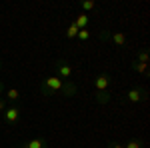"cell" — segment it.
<instances>
[{
  "label": "cell",
  "instance_id": "obj_13",
  "mask_svg": "<svg viewBox=\"0 0 150 148\" xmlns=\"http://www.w3.org/2000/svg\"><path fill=\"white\" fill-rule=\"evenodd\" d=\"M148 48H140L138 50V58H136V62H142V64H148Z\"/></svg>",
  "mask_w": 150,
  "mask_h": 148
},
{
  "label": "cell",
  "instance_id": "obj_18",
  "mask_svg": "<svg viewBox=\"0 0 150 148\" xmlns=\"http://www.w3.org/2000/svg\"><path fill=\"white\" fill-rule=\"evenodd\" d=\"M110 36H112L110 30H102V32H100V40H102V42H110Z\"/></svg>",
  "mask_w": 150,
  "mask_h": 148
},
{
  "label": "cell",
  "instance_id": "obj_19",
  "mask_svg": "<svg viewBox=\"0 0 150 148\" xmlns=\"http://www.w3.org/2000/svg\"><path fill=\"white\" fill-rule=\"evenodd\" d=\"M4 110H6V98H2V96H0V114L4 112Z\"/></svg>",
  "mask_w": 150,
  "mask_h": 148
},
{
  "label": "cell",
  "instance_id": "obj_15",
  "mask_svg": "<svg viewBox=\"0 0 150 148\" xmlns=\"http://www.w3.org/2000/svg\"><path fill=\"white\" fill-rule=\"evenodd\" d=\"M76 34H78V28H76V24L70 22V26L66 28V38H68V40H74V38H76Z\"/></svg>",
  "mask_w": 150,
  "mask_h": 148
},
{
  "label": "cell",
  "instance_id": "obj_4",
  "mask_svg": "<svg viewBox=\"0 0 150 148\" xmlns=\"http://www.w3.org/2000/svg\"><path fill=\"white\" fill-rule=\"evenodd\" d=\"M126 100L132 104H138L142 100H146V90L144 88H130L126 92Z\"/></svg>",
  "mask_w": 150,
  "mask_h": 148
},
{
  "label": "cell",
  "instance_id": "obj_12",
  "mask_svg": "<svg viewBox=\"0 0 150 148\" xmlns=\"http://www.w3.org/2000/svg\"><path fill=\"white\" fill-rule=\"evenodd\" d=\"M18 100H20V90H16V88L6 90V102H18Z\"/></svg>",
  "mask_w": 150,
  "mask_h": 148
},
{
  "label": "cell",
  "instance_id": "obj_8",
  "mask_svg": "<svg viewBox=\"0 0 150 148\" xmlns=\"http://www.w3.org/2000/svg\"><path fill=\"white\" fill-rule=\"evenodd\" d=\"M18 148H48V142H46V138H32V140L20 144Z\"/></svg>",
  "mask_w": 150,
  "mask_h": 148
},
{
  "label": "cell",
  "instance_id": "obj_14",
  "mask_svg": "<svg viewBox=\"0 0 150 148\" xmlns=\"http://www.w3.org/2000/svg\"><path fill=\"white\" fill-rule=\"evenodd\" d=\"M80 8H82V12L88 14V12H92L94 8H96V2H94V0H84V2L80 4Z\"/></svg>",
  "mask_w": 150,
  "mask_h": 148
},
{
  "label": "cell",
  "instance_id": "obj_2",
  "mask_svg": "<svg viewBox=\"0 0 150 148\" xmlns=\"http://www.w3.org/2000/svg\"><path fill=\"white\" fill-rule=\"evenodd\" d=\"M54 70H56V74L60 80H70L72 78V74H74V68H72V64H70L68 60H64V58H60L54 62Z\"/></svg>",
  "mask_w": 150,
  "mask_h": 148
},
{
  "label": "cell",
  "instance_id": "obj_17",
  "mask_svg": "<svg viewBox=\"0 0 150 148\" xmlns=\"http://www.w3.org/2000/svg\"><path fill=\"white\" fill-rule=\"evenodd\" d=\"M76 38H78L80 42H86V40L90 38V30H88V28H84V30H78V34H76Z\"/></svg>",
  "mask_w": 150,
  "mask_h": 148
},
{
  "label": "cell",
  "instance_id": "obj_6",
  "mask_svg": "<svg viewBox=\"0 0 150 148\" xmlns=\"http://www.w3.org/2000/svg\"><path fill=\"white\" fill-rule=\"evenodd\" d=\"M110 76L106 74V72H102V74H98L96 78H94V88H96V92H102V90H108V86H110Z\"/></svg>",
  "mask_w": 150,
  "mask_h": 148
},
{
  "label": "cell",
  "instance_id": "obj_11",
  "mask_svg": "<svg viewBox=\"0 0 150 148\" xmlns=\"http://www.w3.org/2000/svg\"><path fill=\"white\" fill-rule=\"evenodd\" d=\"M132 70H134L136 74L148 76V64H142V62H136V60H134V64H132Z\"/></svg>",
  "mask_w": 150,
  "mask_h": 148
},
{
  "label": "cell",
  "instance_id": "obj_21",
  "mask_svg": "<svg viewBox=\"0 0 150 148\" xmlns=\"http://www.w3.org/2000/svg\"><path fill=\"white\" fill-rule=\"evenodd\" d=\"M2 92H4V84L0 82V94H2Z\"/></svg>",
  "mask_w": 150,
  "mask_h": 148
},
{
  "label": "cell",
  "instance_id": "obj_20",
  "mask_svg": "<svg viewBox=\"0 0 150 148\" xmlns=\"http://www.w3.org/2000/svg\"><path fill=\"white\" fill-rule=\"evenodd\" d=\"M108 148H124V144H120V142H110Z\"/></svg>",
  "mask_w": 150,
  "mask_h": 148
},
{
  "label": "cell",
  "instance_id": "obj_22",
  "mask_svg": "<svg viewBox=\"0 0 150 148\" xmlns=\"http://www.w3.org/2000/svg\"><path fill=\"white\" fill-rule=\"evenodd\" d=\"M0 70H2V60H0Z\"/></svg>",
  "mask_w": 150,
  "mask_h": 148
},
{
  "label": "cell",
  "instance_id": "obj_9",
  "mask_svg": "<svg viewBox=\"0 0 150 148\" xmlns=\"http://www.w3.org/2000/svg\"><path fill=\"white\" fill-rule=\"evenodd\" d=\"M110 42H112L114 46H124L126 44V34H124V32H112Z\"/></svg>",
  "mask_w": 150,
  "mask_h": 148
},
{
  "label": "cell",
  "instance_id": "obj_16",
  "mask_svg": "<svg viewBox=\"0 0 150 148\" xmlns=\"http://www.w3.org/2000/svg\"><path fill=\"white\" fill-rule=\"evenodd\" d=\"M124 148H144V142L138 140V138H130L126 144H124Z\"/></svg>",
  "mask_w": 150,
  "mask_h": 148
},
{
  "label": "cell",
  "instance_id": "obj_7",
  "mask_svg": "<svg viewBox=\"0 0 150 148\" xmlns=\"http://www.w3.org/2000/svg\"><path fill=\"white\" fill-rule=\"evenodd\" d=\"M72 22L76 24V28L78 30H84V28H88V24H90V16L86 14V12H78L76 16H74V20Z\"/></svg>",
  "mask_w": 150,
  "mask_h": 148
},
{
  "label": "cell",
  "instance_id": "obj_5",
  "mask_svg": "<svg viewBox=\"0 0 150 148\" xmlns=\"http://www.w3.org/2000/svg\"><path fill=\"white\" fill-rule=\"evenodd\" d=\"M60 94H62L64 98H72V96H76V94H78V86H76V82H74V80H64V82H62V88H60Z\"/></svg>",
  "mask_w": 150,
  "mask_h": 148
},
{
  "label": "cell",
  "instance_id": "obj_10",
  "mask_svg": "<svg viewBox=\"0 0 150 148\" xmlns=\"http://www.w3.org/2000/svg\"><path fill=\"white\" fill-rule=\"evenodd\" d=\"M94 98H96V102H98V104H108L110 100H112V94H110L108 90H102V92H96Z\"/></svg>",
  "mask_w": 150,
  "mask_h": 148
},
{
  "label": "cell",
  "instance_id": "obj_1",
  "mask_svg": "<svg viewBox=\"0 0 150 148\" xmlns=\"http://www.w3.org/2000/svg\"><path fill=\"white\" fill-rule=\"evenodd\" d=\"M62 82H64V80H60L58 76H48V78H44V82H42L40 92H42L44 96H56L58 92H60V88H62Z\"/></svg>",
  "mask_w": 150,
  "mask_h": 148
},
{
  "label": "cell",
  "instance_id": "obj_3",
  "mask_svg": "<svg viewBox=\"0 0 150 148\" xmlns=\"http://www.w3.org/2000/svg\"><path fill=\"white\" fill-rule=\"evenodd\" d=\"M20 108L18 106H6V110L2 112V120H4V124H16L18 122V118H20Z\"/></svg>",
  "mask_w": 150,
  "mask_h": 148
}]
</instances>
